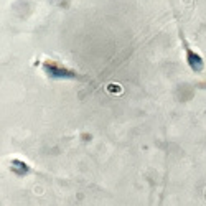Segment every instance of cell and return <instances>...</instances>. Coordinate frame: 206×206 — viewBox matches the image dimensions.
Instances as JSON below:
<instances>
[{
    "label": "cell",
    "mask_w": 206,
    "mask_h": 206,
    "mask_svg": "<svg viewBox=\"0 0 206 206\" xmlns=\"http://www.w3.org/2000/svg\"><path fill=\"white\" fill-rule=\"evenodd\" d=\"M186 60H188V64L191 66V69L195 71H201V68H203V60H201L200 55H196L193 50H186Z\"/></svg>",
    "instance_id": "7a4b0ae2"
},
{
    "label": "cell",
    "mask_w": 206,
    "mask_h": 206,
    "mask_svg": "<svg viewBox=\"0 0 206 206\" xmlns=\"http://www.w3.org/2000/svg\"><path fill=\"white\" fill-rule=\"evenodd\" d=\"M43 69L53 79H73V78H76V73L73 69L66 68V66L60 64V63H55V61H45V63H43Z\"/></svg>",
    "instance_id": "6da1fadb"
}]
</instances>
